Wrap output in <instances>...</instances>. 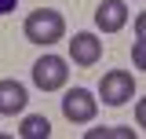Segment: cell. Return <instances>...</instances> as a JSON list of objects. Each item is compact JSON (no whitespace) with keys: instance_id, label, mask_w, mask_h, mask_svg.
<instances>
[{"instance_id":"1","label":"cell","mask_w":146,"mask_h":139,"mask_svg":"<svg viewBox=\"0 0 146 139\" xmlns=\"http://www.w3.org/2000/svg\"><path fill=\"white\" fill-rule=\"evenodd\" d=\"M22 33H26L29 44L51 48V44H58V40L66 37V18H62V11H55V7H36V11L26 15Z\"/></svg>"},{"instance_id":"2","label":"cell","mask_w":146,"mask_h":139,"mask_svg":"<svg viewBox=\"0 0 146 139\" xmlns=\"http://www.w3.org/2000/svg\"><path fill=\"white\" fill-rule=\"evenodd\" d=\"M70 81V62L62 55H40L33 62V84L40 92H58Z\"/></svg>"},{"instance_id":"3","label":"cell","mask_w":146,"mask_h":139,"mask_svg":"<svg viewBox=\"0 0 146 139\" xmlns=\"http://www.w3.org/2000/svg\"><path fill=\"white\" fill-rule=\"evenodd\" d=\"M95 114H99L95 92H88V88H70L62 95V117L70 124H88V121H95Z\"/></svg>"},{"instance_id":"4","label":"cell","mask_w":146,"mask_h":139,"mask_svg":"<svg viewBox=\"0 0 146 139\" xmlns=\"http://www.w3.org/2000/svg\"><path fill=\"white\" fill-rule=\"evenodd\" d=\"M99 95H102L106 106H124L135 95V77L128 70H110V73H102V81H99Z\"/></svg>"},{"instance_id":"5","label":"cell","mask_w":146,"mask_h":139,"mask_svg":"<svg viewBox=\"0 0 146 139\" xmlns=\"http://www.w3.org/2000/svg\"><path fill=\"white\" fill-rule=\"evenodd\" d=\"M95 26L102 33H121L128 26V0H102L95 7Z\"/></svg>"},{"instance_id":"6","label":"cell","mask_w":146,"mask_h":139,"mask_svg":"<svg viewBox=\"0 0 146 139\" xmlns=\"http://www.w3.org/2000/svg\"><path fill=\"white\" fill-rule=\"evenodd\" d=\"M70 59L77 62V66H95L99 59H102V40L95 33H73V40H70Z\"/></svg>"},{"instance_id":"7","label":"cell","mask_w":146,"mask_h":139,"mask_svg":"<svg viewBox=\"0 0 146 139\" xmlns=\"http://www.w3.org/2000/svg\"><path fill=\"white\" fill-rule=\"evenodd\" d=\"M26 103H29L26 84L15 81V77H4V81H0V114H4V117H15V114L26 110Z\"/></svg>"},{"instance_id":"8","label":"cell","mask_w":146,"mask_h":139,"mask_svg":"<svg viewBox=\"0 0 146 139\" xmlns=\"http://www.w3.org/2000/svg\"><path fill=\"white\" fill-rule=\"evenodd\" d=\"M18 136L22 139H48L51 136V121L44 114H29V117H22V124H18Z\"/></svg>"},{"instance_id":"9","label":"cell","mask_w":146,"mask_h":139,"mask_svg":"<svg viewBox=\"0 0 146 139\" xmlns=\"http://www.w3.org/2000/svg\"><path fill=\"white\" fill-rule=\"evenodd\" d=\"M131 128H88V139H131Z\"/></svg>"},{"instance_id":"10","label":"cell","mask_w":146,"mask_h":139,"mask_svg":"<svg viewBox=\"0 0 146 139\" xmlns=\"http://www.w3.org/2000/svg\"><path fill=\"white\" fill-rule=\"evenodd\" d=\"M131 62H135V70L146 73V37H139V40L131 44Z\"/></svg>"},{"instance_id":"11","label":"cell","mask_w":146,"mask_h":139,"mask_svg":"<svg viewBox=\"0 0 146 139\" xmlns=\"http://www.w3.org/2000/svg\"><path fill=\"white\" fill-rule=\"evenodd\" d=\"M135 124H139V128L146 132V95L139 99V103H135Z\"/></svg>"},{"instance_id":"12","label":"cell","mask_w":146,"mask_h":139,"mask_svg":"<svg viewBox=\"0 0 146 139\" xmlns=\"http://www.w3.org/2000/svg\"><path fill=\"white\" fill-rule=\"evenodd\" d=\"M135 37H146V11L135 15Z\"/></svg>"},{"instance_id":"13","label":"cell","mask_w":146,"mask_h":139,"mask_svg":"<svg viewBox=\"0 0 146 139\" xmlns=\"http://www.w3.org/2000/svg\"><path fill=\"white\" fill-rule=\"evenodd\" d=\"M15 4H18V0H0V15H11V11H15Z\"/></svg>"}]
</instances>
